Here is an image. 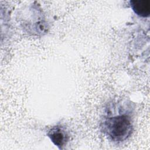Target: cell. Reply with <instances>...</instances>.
<instances>
[{"mask_svg": "<svg viewBox=\"0 0 150 150\" xmlns=\"http://www.w3.org/2000/svg\"><path fill=\"white\" fill-rule=\"evenodd\" d=\"M130 5L134 12L138 16L146 18L150 14V1L149 0H132Z\"/></svg>", "mask_w": 150, "mask_h": 150, "instance_id": "3957f363", "label": "cell"}, {"mask_svg": "<svg viewBox=\"0 0 150 150\" xmlns=\"http://www.w3.org/2000/svg\"><path fill=\"white\" fill-rule=\"evenodd\" d=\"M128 104L114 103L107 108L101 127L112 141L121 142L128 139L133 131V119Z\"/></svg>", "mask_w": 150, "mask_h": 150, "instance_id": "6da1fadb", "label": "cell"}, {"mask_svg": "<svg viewBox=\"0 0 150 150\" xmlns=\"http://www.w3.org/2000/svg\"><path fill=\"white\" fill-rule=\"evenodd\" d=\"M47 135L52 142L59 149L67 144L69 140V135L65 128L60 125L53 127L47 132Z\"/></svg>", "mask_w": 150, "mask_h": 150, "instance_id": "7a4b0ae2", "label": "cell"}]
</instances>
